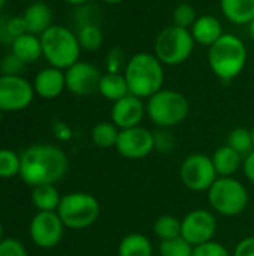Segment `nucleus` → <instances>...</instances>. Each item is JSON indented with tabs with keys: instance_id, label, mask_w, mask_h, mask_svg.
Instances as JSON below:
<instances>
[{
	"instance_id": "46",
	"label": "nucleus",
	"mask_w": 254,
	"mask_h": 256,
	"mask_svg": "<svg viewBox=\"0 0 254 256\" xmlns=\"http://www.w3.org/2000/svg\"><path fill=\"white\" fill-rule=\"evenodd\" d=\"M1 27H3V26H1V20H0V30H1Z\"/></svg>"
},
{
	"instance_id": "15",
	"label": "nucleus",
	"mask_w": 254,
	"mask_h": 256,
	"mask_svg": "<svg viewBox=\"0 0 254 256\" xmlns=\"http://www.w3.org/2000/svg\"><path fill=\"white\" fill-rule=\"evenodd\" d=\"M145 114H147V106L144 104V99L133 94H127L123 99L114 102L111 110L112 123L120 130L141 126V122L144 120Z\"/></svg>"
},
{
	"instance_id": "36",
	"label": "nucleus",
	"mask_w": 254,
	"mask_h": 256,
	"mask_svg": "<svg viewBox=\"0 0 254 256\" xmlns=\"http://www.w3.org/2000/svg\"><path fill=\"white\" fill-rule=\"evenodd\" d=\"M0 256H27L25 248L15 238H4L0 242Z\"/></svg>"
},
{
	"instance_id": "17",
	"label": "nucleus",
	"mask_w": 254,
	"mask_h": 256,
	"mask_svg": "<svg viewBox=\"0 0 254 256\" xmlns=\"http://www.w3.org/2000/svg\"><path fill=\"white\" fill-rule=\"evenodd\" d=\"M190 33L193 36L195 44L208 48L225 34L220 20L210 14L198 16L193 26L190 27Z\"/></svg>"
},
{
	"instance_id": "42",
	"label": "nucleus",
	"mask_w": 254,
	"mask_h": 256,
	"mask_svg": "<svg viewBox=\"0 0 254 256\" xmlns=\"http://www.w3.org/2000/svg\"><path fill=\"white\" fill-rule=\"evenodd\" d=\"M7 2H9V0H0V10L4 9V6L7 4Z\"/></svg>"
},
{
	"instance_id": "32",
	"label": "nucleus",
	"mask_w": 254,
	"mask_h": 256,
	"mask_svg": "<svg viewBox=\"0 0 254 256\" xmlns=\"http://www.w3.org/2000/svg\"><path fill=\"white\" fill-rule=\"evenodd\" d=\"M129 57L121 46H112L105 58V68L109 74H123L126 69Z\"/></svg>"
},
{
	"instance_id": "37",
	"label": "nucleus",
	"mask_w": 254,
	"mask_h": 256,
	"mask_svg": "<svg viewBox=\"0 0 254 256\" xmlns=\"http://www.w3.org/2000/svg\"><path fill=\"white\" fill-rule=\"evenodd\" d=\"M232 256H254V237L243 238L237 246Z\"/></svg>"
},
{
	"instance_id": "43",
	"label": "nucleus",
	"mask_w": 254,
	"mask_h": 256,
	"mask_svg": "<svg viewBox=\"0 0 254 256\" xmlns=\"http://www.w3.org/2000/svg\"><path fill=\"white\" fill-rule=\"evenodd\" d=\"M1 232H3V228H1V224H0V242H1Z\"/></svg>"
},
{
	"instance_id": "28",
	"label": "nucleus",
	"mask_w": 254,
	"mask_h": 256,
	"mask_svg": "<svg viewBox=\"0 0 254 256\" xmlns=\"http://www.w3.org/2000/svg\"><path fill=\"white\" fill-rule=\"evenodd\" d=\"M228 146L232 147L235 152H238L241 156L250 154L254 150L252 130L246 129V128H237V129H234L229 134V136H228Z\"/></svg>"
},
{
	"instance_id": "14",
	"label": "nucleus",
	"mask_w": 254,
	"mask_h": 256,
	"mask_svg": "<svg viewBox=\"0 0 254 256\" xmlns=\"http://www.w3.org/2000/svg\"><path fill=\"white\" fill-rule=\"evenodd\" d=\"M102 75L93 63L79 60L64 70L66 88L76 96H90L99 92Z\"/></svg>"
},
{
	"instance_id": "7",
	"label": "nucleus",
	"mask_w": 254,
	"mask_h": 256,
	"mask_svg": "<svg viewBox=\"0 0 254 256\" xmlns=\"http://www.w3.org/2000/svg\"><path fill=\"white\" fill-rule=\"evenodd\" d=\"M208 201L214 212L222 216H238L249 206L246 186L234 177H219L208 189Z\"/></svg>"
},
{
	"instance_id": "27",
	"label": "nucleus",
	"mask_w": 254,
	"mask_h": 256,
	"mask_svg": "<svg viewBox=\"0 0 254 256\" xmlns=\"http://www.w3.org/2000/svg\"><path fill=\"white\" fill-rule=\"evenodd\" d=\"M153 231H154L156 237H159L162 242L177 238L181 236V220L175 216L163 214L154 222Z\"/></svg>"
},
{
	"instance_id": "29",
	"label": "nucleus",
	"mask_w": 254,
	"mask_h": 256,
	"mask_svg": "<svg viewBox=\"0 0 254 256\" xmlns=\"http://www.w3.org/2000/svg\"><path fill=\"white\" fill-rule=\"evenodd\" d=\"M193 249L195 248L181 236L172 240L160 242V246H159L160 256H192Z\"/></svg>"
},
{
	"instance_id": "30",
	"label": "nucleus",
	"mask_w": 254,
	"mask_h": 256,
	"mask_svg": "<svg viewBox=\"0 0 254 256\" xmlns=\"http://www.w3.org/2000/svg\"><path fill=\"white\" fill-rule=\"evenodd\" d=\"M21 158L12 150L0 148V178H12L19 174Z\"/></svg>"
},
{
	"instance_id": "5",
	"label": "nucleus",
	"mask_w": 254,
	"mask_h": 256,
	"mask_svg": "<svg viewBox=\"0 0 254 256\" xmlns=\"http://www.w3.org/2000/svg\"><path fill=\"white\" fill-rule=\"evenodd\" d=\"M145 106L148 118L160 129H169L183 123L190 111L187 98L172 88H162L147 99Z\"/></svg>"
},
{
	"instance_id": "39",
	"label": "nucleus",
	"mask_w": 254,
	"mask_h": 256,
	"mask_svg": "<svg viewBox=\"0 0 254 256\" xmlns=\"http://www.w3.org/2000/svg\"><path fill=\"white\" fill-rule=\"evenodd\" d=\"M61 2H64L67 4H72V6H82V4L88 3L90 0H61Z\"/></svg>"
},
{
	"instance_id": "34",
	"label": "nucleus",
	"mask_w": 254,
	"mask_h": 256,
	"mask_svg": "<svg viewBox=\"0 0 254 256\" xmlns=\"http://www.w3.org/2000/svg\"><path fill=\"white\" fill-rule=\"evenodd\" d=\"M1 33L10 40V44H12V40H13L15 38H18V36L27 33L25 22H24L22 16H13V18H10V20L1 27L0 34H1Z\"/></svg>"
},
{
	"instance_id": "23",
	"label": "nucleus",
	"mask_w": 254,
	"mask_h": 256,
	"mask_svg": "<svg viewBox=\"0 0 254 256\" xmlns=\"http://www.w3.org/2000/svg\"><path fill=\"white\" fill-rule=\"evenodd\" d=\"M118 256H153V244L144 234L133 232L120 242Z\"/></svg>"
},
{
	"instance_id": "33",
	"label": "nucleus",
	"mask_w": 254,
	"mask_h": 256,
	"mask_svg": "<svg viewBox=\"0 0 254 256\" xmlns=\"http://www.w3.org/2000/svg\"><path fill=\"white\" fill-rule=\"evenodd\" d=\"M24 68H25V63L21 62L13 52L4 54L0 60L1 75H21Z\"/></svg>"
},
{
	"instance_id": "18",
	"label": "nucleus",
	"mask_w": 254,
	"mask_h": 256,
	"mask_svg": "<svg viewBox=\"0 0 254 256\" xmlns=\"http://www.w3.org/2000/svg\"><path fill=\"white\" fill-rule=\"evenodd\" d=\"M21 16L25 22L27 33L36 36H40L52 26V10L43 2H33L28 4Z\"/></svg>"
},
{
	"instance_id": "11",
	"label": "nucleus",
	"mask_w": 254,
	"mask_h": 256,
	"mask_svg": "<svg viewBox=\"0 0 254 256\" xmlns=\"http://www.w3.org/2000/svg\"><path fill=\"white\" fill-rule=\"evenodd\" d=\"M217 232L216 216L208 210H193L181 220V237L186 238L193 248L208 243Z\"/></svg>"
},
{
	"instance_id": "20",
	"label": "nucleus",
	"mask_w": 254,
	"mask_h": 256,
	"mask_svg": "<svg viewBox=\"0 0 254 256\" xmlns=\"http://www.w3.org/2000/svg\"><path fill=\"white\" fill-rule=\"evenodd\" d=\"M21 62L25 64L37 62L42 54V44L40 38L31 33H24L12 40V51Z\"/></svg>"
},
{
	"instance_id": "45",
	"label": "nucleus",
	"mask_w": 254,
	"mask_h": 256,
	"mask_svg": "<svg viewBox=\"0 0 254 256\" xmlns=\"http://www.w3.org/2000/svg\"><path fill=\"white\" fill-rule=\"evenodd\" d=\"M1 118H3V111L0 110V122H1Z\"/></svg>"
},
{
	"instance_id": "44",
	"label": "nucleus",
	"mask_w": 254,
	"mask_h": 256,
	"mask_svg": "<svg viewBox=\"0 0 254 256\" xmlns=\"http://www.w3.org/2000/svg\"><path fill=\"white\" fill-rule=\"evenodd\" d=\"M252 136H253V146H254V126L252 128Z\"/></svg>"
},
{
	"instance_id": "40",
	"label": "nucleus",
	"mask_w": 254,
	"mask_h": 256,
	"mask_svg": "<svg viewBox=\"0 0 254 256\" xmlns=\"http://www.w3.org/2000/svg\"><path fill=\"white\" fill-rule=\"evenodd\" d=\"M249 27V33H250V38H252V40L254 42V18L252 20V22L247 26Z\"/></svg>"
},
{
	"instance_id": "41",
	"label": "nucleus",
	"mask_w": 254,
	"mask_h": 256,
	"mask_svg": "<svg viewBox=\"0 0 254 256\" xmlns=\"http://www.w3.org/2000/svg\"><path fill=\"white\" fill-rule=\"evenodd\" d=\"M100 2H103V3H106V4H120V3H123L124 0H100Z\"/></svg>"
},
{
	"instance_id": "24",
	"label": "nucleus",
	"mask_w": 254,
	"mask_h": 256,
	"mask_svg": "<svg viewBox=\"0 0 254 256\" xmlns=\"http://www.w3.org/2000/svg\"><path fill=\"white\" fill-rule=\"evenodd\" d=\"M31 201L39 212H57L61 196L54 184H42L33 188Z\"/></svg>"
},
{
	"instance_id": "6",
	"label": "nucleus",
	"mask_w": 254,
	"mask_h": 256,
	"mask_svg": "<svg viewBox=\"0 0 254 256\" xmlns=\"http://www.w3.org/2000/svg\"><path fill=\"white\" fill-rule=\"evenodd\" d=\"M195 45L196 44L189 28L171 24L157 33L153 45V54L166 66H178L192 57Z\"/></svg>"
},
{
	"instance_id": "1",
	"label": "nucleus",
	"mask_w": 254,
	"mask_h": 256,
	"mask_svg": "<svg viewBox=\"0 0 254 256\" xmlns=\"http://www.w3.org/2000/svg\"><path fill=\"white\" fill-rule=\"evenodd\" d=\"M67 171V156L52 144H36L28 147L21 156L19 176L31 188L54 184Z\"/></svg>"
},
{
	"instance_id": "47",
	"label": "nucleus",
	"mask_w": 254,
	"mask_h": 256,
	"mask_svg": "<svg viewBox=\"0 0 254 256\" xmlns=\"http://www.w3.org/2000/svg\"><path fill=\"white\" fill-rule=\"evenodd\" d=\"M19 2H28V0H19Z\"/></svg>"
},
{
	"instance_id": "3",
	"label": "nucleus",
	"mask_w": 254,
	"mask_h": 256,
	"mask_svg": "<svg viewBox=\"0 0 254 256\" xmlns=\"http://www.w3.org/2000/svg\"><path fill=\"white\" fill-rule=\"evenodd\" d=\"M249 51L244 40L231 33H225L208 48V64L213 74L222 81H232L240 76L247 64Z\"/></svg>"
},
{
	"instance_id": "21",
	"label": "nucleus",
	"mask_w": 254,
	"mask_h": 256,
	"mask_svg": "<svg viewBox=\"0 0 254 256\" xmlns=\"http://www.w3.org/2000/svg\"><path fill=\"white\" fill-rule=\"evenodd\" d=\"M211 159L219 177H234V174L240 170L241 164L244 162L243 156L228 144L217 148Z\"/></svg>"
},
{
	"instance_id": "8",
	"label": "nucleus",
	"mask_w": 254,
	"mask_h": 256,
	"mask_svg": "<svg viewBox=\"0 0 254 256\" xmlns=\"http://www.w3.org/2000/svg\"><path fill=\"white\" fill-rule=\"evenodd\" d=\"M57 214L64 226L70 230H84L97 220L100 214V204L90 194L72 192L61 196Z\"/></svg>"
},
{
	"instance_id": "35",
	"label": "nucleus",
	"mask_w": 254,
	"mask_h": 256,
	"mask_svg": "<svg viewBox=\"0 0 254 256\" xmlns=\"http://www.w3.org/2000/svg\"><path fill=\"white\" fill-rule=\"evenodd\" d=\"M192 256H232L229 254V250L217 242H208L204 244H199L193 249V255Z\"/></svg>"
},
{
	"instance_id": "2",
	"label": "nucleus",
	"mask_w": 254,
	"mask_h": 256,
	"mask_svg": "<svg viewBox=\"0 0 254 256\" xmlns=\"http://www.w3.org/2000/svg\"><path fill=\"white\" fill-rule=\"evenodd\" d=\"M165 64L153 52H136L129 57L124 78L129 92L141 99H150L153 94L163 88Z\"/></svg>"
},
{
	"instance_id": "13",
	"label": "nucleus",
	"mask_w": 254,
	"mask_h": 256,
	"mask_svg": "<svg viewBox=\"0 0 254 256\" xmlns=\"http://www.w3.org/2000/svg\"><path fill=\"white\" fill-rule=\"evenodd\" d=\"M64 232V225L57 212H39L30 224V237L37 248H55Z\"/></svg>"
},
{
	"instance_id": "10",
	"label": "nucleus",
	"mask_w": 254,
	"mask_h": 256,
	"mask_svg": "<svg viewBox=\"0 0 254 256\" xmlns=\"http://www.w3.org/2000/svg\"><path fill=\"white\" fill-rule=\"evenodd\" d=\"M34 94L33 84L21 75H0V110L3 112L25 110Z\"/></svg>"
},
{
	"instance_id": "25",
	"label": "nucleus",
	"mask_w": 254,
	"mask_h": 256,
	"mask_svg": "<svg viewBox=\"0 0 254 256\" xmlns=\"http://www.w3.org/2000/svg\"><path fill=\"white\" fill-rule=\"evenodd\" d=\"M76 36L84 51L94 52L100 50L103 45V32L94 22H85L84 26H81L79 30L76 32Z\"/></svg>"
},
{
	"instance_id": "38",
	"label": "nucleus",
	"mask_w": 254,
	"mask_h": 256,
	"mask_svg": "<svg viewBox=\"0 0 254 256\" xmlns=\"http://www.w3.org/2000/svg\"><path fill=\"white\" fill-rule=\"evenodd\" d=\"M243 168H244V174L246 177L254 184V150L246 156L244 162H243Z\"/></svg>"
},
{
	"instance_id": "16",
	"label": "nucleus",
	"mask_w": 254,
	"mask_h": 256,
	"mask_svg": "<svg viewBox=\"0 0 254 256\" xmlns=\"http://www.w3.org/2000/svg\"><path fill=\"white\" fill-rule=\"evenodd\" d=\"M33 88L34 93L42 99H55L58 98L63 90L66 88V78L64 70L48 66L39 70L33 80Z\"/></svg>"
},
{
	"instance_id": "31",
	"label": "nucleus",
	"mask_w": 254,
	"mask_h": 256,
	"mask_svg": "<svg viewBox=\"0 0 254 256\" xmlns=\"http://www.w3.org/2000/svg\"><path fill=\"white\" fill-rule=\"evenodd\" d=\"M196 18H198L196 9L190 3H180L175 6V9L172 12V24L183 27V28L190 30V27L193 26Z\"/></svg>"
},
{
	"instance_id": "12",
	"label": "nucleus",
	"mask_w": 254,
	"mask_h": 256,
	"mask_svg": "<svg viewBox=\"0 0 254 256\" xmlns=\"http://www.w3.org/2000/svg\"><path fill=\"white\" fill-rule=\"evenodd\" d=\"M115 148L126 159H144L156 148V138L151 130L142 126L123 129L120 130Z\"/></svg>"
},
{
	"instance_id": "4",
	"label": "nucleus",
	"mask_w": 254,
	"mask_h": 256,
	"mask_svg": "<svg viewBox=\"0 0 254 256\" xmlns=\"http://www.w3.org/2000/svg\"><path fill=\"white\" fill-rule=\"evenodd\" d=\"M39 38L42 44L43 58L48 62L49 66L66 70L67 68L79 62L82 48L79 45L76 33H73L70 28L60 24H52Z\"/></svg>"
},
{
	"instance_id": "19",
	"label": "nucleus",
	"mask_w": 254,
	"mask_h": 256,
	"mask_svg": "<svg viewBox=\"0 0 254 256\" xmlns=\"http://www.w3.org/2000/svg\"><path fill=\"white\" fill-rule=\"evenodd\" d=\"M220 9L235 26H249L254 18V0H220Z\"/></svg>"
},
{
	"instance_id": "9",
	"label": "nucleus",
	"mask_w": 254,
	"mask_h": 256,
	"mask_svg": "<svg viewBox=\"0 0 254 256\" xmlns=\"http://www.w3.org/2000/svg\"><path fill=\"white\" fill-rule=\"evenodd\" d=\"M183 184L193 192H208L213 183L219 178L213 159L207 154L195 153L184 159L180 170Z\"/></svg>"
},
{
	"instance_id": "26",
	"label": "nucleus",
	"mask_w": 254,
	"mask_h": 256,
	"mask_svg": "<svg viewBox=\"0 0 254 256\" xmlns=\"http://www.w3.org/2000/svg\"><path fill=\"white\" fill-rule=\"evenodd\" d=\"M120 129L112 122H100L91 129V140L97 147L109 148L115 147L118 141Z\"/></svg>"
},
{
	"instance_id": "22",
	"label": "nucleus",
	"mask_w": 254,
	"mask_h": 256,
	"mask_svg": "<svg viewBox=\"0 0 254 256\" xmlns=\"http://www.w3.org/2000/svg\"><path fill=\"white\" fill-rule=\"evenodd\" d=\"M99 93L112 104L130 94L124 74H103L99 82Z\"/></svg>"
}]
</instances>
